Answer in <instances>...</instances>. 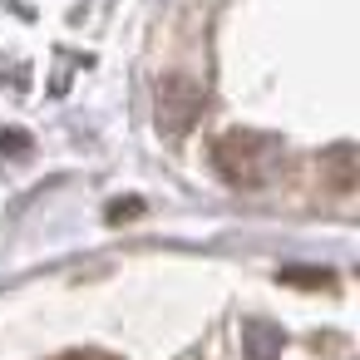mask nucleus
<instances>
[{
	"instance_id": "nucleus-1",
	"label": "nucleus",
	"mask_w": 360,
	"mask_h": 360,
	"mask_svg": "<svg viewBox=\"0 0 360 360\" xmlns=\"http://www.w3.org/2000/svg\"><path fill=\"white\" fill-rule=\"evenodd\" d=\"M212 158H217V173L227 183L257 188L276 168V139H266V134H227V139H217Z\"/></svg>"
},
{
	"instance_id": "nucleus-2",
	"label": "nucleus",
	"mask_w": 360,
	"mask_h": 360,
	"mask_svg": "<svg viewBox=\"0 0 360 360\" xmlns=\"http://www.w3.org/2000/svg\"><path fill=\"white\" fill-rule=\"evenodd\" d=\"M281 281H291V286H326L330 276H326V271L316 276V271H306V266H291V271H281Z\"/></svg>"
},
{
	"instance_id": "nucleus-3",
	"label": "nucleus",
	"mask_w": 360,
	"mask_h": 360,
	"mask_svg": "<svg viewBox=\"0 0 360 360\" xmlns=\"http://www.w3.org/2000/svg\"><path fill=\"white\" fill-rule=\"evenodd\" d=\"M335 188H350V148H335Z\"/></svg>"
},
{
	"instance_id": "nucleus-4",
	"label": "nucleus",
	"mask_w": 360,
	"mask_h": 360,
	"mask_svg": "<svg viewBox=\"0 0 360 360\" xmlns=\"http://www.w3.org/2000/svg\"><path fill=\"white\" fill-rule=\"evenodd\" d=\"M70 360H114V355H99V350H75Z\"/></svg>"
},
{
	"instance_id": "nucleus-5",
	"label": "nucleus",
	"mask_w": 360,
	"mask_h": 360,
	"mask_svg": "<svg viewBox=\"0 0 360 360\" xmlns=\"http://www.w3.org/2000/svg\"><path fill=\"white\" fill-rule=\"evenodd\" d=\"M65 360H70V355H65Z\"/></svg>"
}]
</instances>
